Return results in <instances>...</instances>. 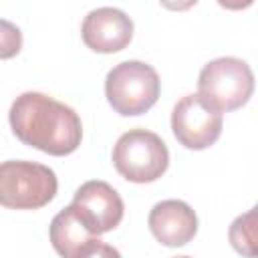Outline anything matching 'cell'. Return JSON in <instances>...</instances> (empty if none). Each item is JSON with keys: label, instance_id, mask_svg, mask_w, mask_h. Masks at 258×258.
I'll list each match as a JSON object with an SVG mask.
<instances>
[{"label": "cell", "instance_id": "3957f363", "mask_svg": "<svg viewBox=\"0 0 258 258\" xmlns=\"http://www.w3.org/2000/svg\"><path fill=\"white\" fill-rule=\"evenodd\" d=\"M58 189L56 173L36 161L10 159L0 163V206L10 210L44 208Z\"/></svg>", "mask_w": 258, "mask_h": 258}, {"label": "cell", "instance_id": "5bb4252c", "mask_svg": "<svg viewBox=\"0 0 258 258\" xmlns=\"http://www.w3.org/2000/svg\"><path fill=\"white\" fill-rule=\"evenodd\" d=\"M173 258H191V256H173Z\"/></svg>", "mask_w": 258, "mask_h": 258}, {"label": "cell", "instance_id": "6da1fadb", "mask_svg": "<svg viewBox=\"0 0 258 258\" xmlns=\"http://www.w3.org/2000/svg\"><path fill=\"white\" fill-rule=\"evenodd\" d=\"M8 121L24 145L54 157L77 151L83 139V123L77 111L36 91H26L12 101Z\"/></svg>", "mask_w": 258, "mask_h": 258}, {"label": "cell", "instance_id": "7c38bea8", "mask_svg": "<svg viewBox=\"0 0 258 258\" xmlns=\"http://www.w3.org/2000/svg\"><path fill=\"white\" fill-rule=\"evenodd\" d=\"M20 48H22L20 28L10 20L0 18V58H12L20 52Z\"/></svg>", "mask_w": 258, "mask_h": 258}, {"label": "cell", "instance_id": "30bf717a", "mask_svg": "<svg viewBox=\"0 0 258 258\" xmlns=\"http://www.w3.org/2000/svg\"><path fill=\"white\" fill-rule=\"evenodd\" d=\"M48 236L54 252L62 258H81L99 242V238L91 234L87 226L81 222L73 206H67L52 218Z\"/></svg>", "mask_w": 258, "mask_h": 258}, {"label": "cell", "instance_id": "9c48e42d", "mask_svg": "<svg viewBox=\"0 0 258 258\" xmlns=\"http://www.w3.org/2000/svg\"><path fill=\"white\" fill-rule=\"evenodd\" d=\"M147 226L157 242L177 248L194 240L198 232V216L181 200H163L151 208Z\"/></svg>", "mask_w": 258, "mask_h": 258}, {"label": "cell", "instance_id": "4fadbf2b", "mask_svg": "<svg viewBox=\"0 0 258 258\" xmlns=\"http://www.w3.org/2000/svg\"><path fill=\"white\" fill-rule=\"evenodd\" d=\"M81 258H121V254H119V250L117 248H113V246H109V244H105V242H97L91 250H87Z\"/></svg>", "mask_w": 258, "mask_h": 258}, {"label": "cell", "instance_id": "277c9868", "mask_svg": "<svg viewBox=\"0 0 258 258\" xmlns=\"http://www.w3.org/2000/svg\"><path fill=\"white\" fill-rule=\"evenodd\" d=\"M252 93L254 73L242 58L220 56L200 71L198 95L220 113L240 109L250 101Z\"/></svg>", "mask_w": 258, "mask_h": 258}, {"label": "cell", "instance_id": "8992f818", "mask_svg": "<svg viewBox=\"0 0 258 258\" xmlns=\"http://www.w3.org/2000/svg\"><path fill=\"white\" fill-rule=\"evenodd\" d=\"M222 113L210 107L198 93L179 99L171 111V131L185 149H208L222 135Z\"/></svg>", "mask_w": 258, "mask_h": 258}, {"label": "cell", "instance_id": "5b68a950", "mask_svg": "<svg viewBox=\"0 0 258 258\" xmlns=\"http://www.w3.org/2000/svg\"><path fill=\"white\" fill-rule=\"evenodd\" d=\"M115 169L133 183L157 181L169 165V151L165 141L147 129H129L113 147Z\"/></svg>", "mask_w": 258, "mask_h": 258}, {"label": "cell", "instance_id": "ba28073f", "mask_svg": "<svg viewBox=\"0 0 258 258\" xmlns=\"http://www.w3.org/2000/svg\"><path fill=\"white\" fill-rule=\"evenodd\" d=\"M83 42L101 54L123 50L133 38V20L119 8L103 6L91 10L81 26Z\"/></svg>", "mask_w": 258, "mask_h": 258}, {"label": "cell", "instance_id": "8fae6325", "mask_svg": "<svg viewBox=\"0 0 258 258\" xmlns=\"http://www.w3.org/2000/svg\"><path fill=\"white\" fill-rule=\"evenodd\" d=\"M228 238L238 254L246 258H256V208L248 210L232 222Z\"/></svg>", "mask_w": 258, "mask_h": 258}, {"label": "cell", "instance_id": "7a4b0ae2", "mask_svg": "<svg viewBox=\"0 0 258 258\" xmlns=\"http://www.w3.org/2000/svg\"><path fill=\"white\" fill-rule=\"evenodd\" d=\"M161 81L157 71L143 60H123L105 79V95L115 113L135 117L149 111L159 99Z\"/></svg>", "mask_w": 258, "mask_h": 258}, {"label": "cell", "instance_id": "52a82bcc", "mask_svg": "<svg viewBox=\"0 0 258 258\" xmlns=\"http://www.w3.org/2000/svg\"><path fill=\"white\" fill-rule=\"evenodd\" d=\"M73 210L95 236L111 232L123 220L125 206L113 185L101 179L85 181L73 198Z\"/></svg>", "mask_w": 258, "mask_h": 258}]
</instances>
